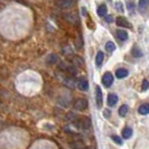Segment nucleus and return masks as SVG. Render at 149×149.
Instances as JSON below:
<instances>
[{
    "label": "nucleus",
    "instance_id": "b1692460",
    "mask_svg": "<svg viewBox=\"0 0 149 149\" xmlns=\"http://www.w3.org/2000/svg\"><path fill=\"white\" fill-rule=\"evenodd\" d=\"M105 19H107V22H111L112 20H113V19H112V16H107Z\"/></svg>",
    "mask_w": 149,
    "mask_h": 149
},
{
    "label": "nucleus",
    "instance_id": "4468645a",
    "mask_svg": "<svg viewBox=\"0 0 149 149\" xmlns=\"http://www.w3.org/2000/svg\"><path fill=\"white\" fill-rule=\"evenodd\" d=\"M107 11H108V8H107L105 5H100L97 10V15L100 16V17H103V16L107 15Z\"/></svg>",
    "mask_w": 149,
    "mask_h": 149
},
{
    "label": "nucleus",
    "instance_id": "1a4fd4ad",
    "mask_svg": "<svg viewBox=\"0 0 149 149\" xmlns=\"http://www.w3.org/2000/svg\"><path fill=\"white\" fill-rule=\"evenodd\" d=\"M128 74H129V72H128V70H126V68H118L116 71V76L118 79H123V77L128 76Z\"/></svg>",
    "mask_w": 149,
    "mask_h": 149
},
{
    "label": "nucleus",
    "instance_id": "6e6552de",
    "mask_svg": "<svg viewBox=\"0 0 149 149\" xmlns=\"http://www.w3.org/2000/svg\"><path fill=\"white\" fill-rule=\"evenodd\" d=\"M118 102V95L114 93H110L108 95V105L109 107H114Z\"/></svg>",
    "mask_w": 149,
    "mask_h": 149
},
{
    "label": "nucleus",
    "instance_id": "aec40b11",
    "mask_svg": "<svg viewBox=\"0 0 149 149\" xmlns=\"http://www.w3.org/2000/svg\"><path fill=\"white\" fill-rule=\"evenodd\" d=\"M148 88H149V83H148V81L147 80H143L142 81V91H147L148 90Z\"/></svg>",
    "mask_w": 149,
    "mask_h": 149
},
{
    "label": "nucleus",
    "instance_id": "4be33fe9",
    "mask_svg": "<svg viewBox=\"0 0 149 149\" xmlns=\"http://www.w3.org/2000/svg\"><path fill=\"white\" fill-rule=\"evenodd\" d=\"M128 8H129V11L130 13H134V2L131 3L130 1L128 2Z\"/></svg>",
    "mask_w": 149,
    "mask_h": 149
},
{
    "label": "nucleus",
    "instance_id": "6ab92c4d",
    "mask_svg": "<svg viewBox=\"0 0 149 149\" xmlns=\"http://www.w3.org/2000/svg\"><path fill=\"white\" fill-rule=\"evenodd\" d=\"M111 139L114 142H116V143H118V145H121V143H122V140H121V138H119L118 136H111Z\"/></svg>",
    "mask_w": 149,
    "mask_h": 149
},
{
    "label": "nucleus",
    "instance_id": "7ed1b4c3",
    "mask_svg": "<svg viewBox=\"0 0 149 149\" xmlns=\"http://www.w3.org/2000/svg\"><path fill=\"white\" fill-rule=\"evenodd\" d=\"M112 83H113V75L111 73H105L103 75V77H102V84L104 85L105 88H110L112 85Z\"/></svg>",
    "mask_w": 149,
    "mask_h": 149
},
{
    "label": "nucleus",
    "instance_id": "f8f14e48",
    "mask_svg": "<svg viewBox=\"0 0 149 149\" xmlns=\"http://www.w3.org/2000/svg\"><path fill=\"white\" fill-rule=\"evenodd\" d=\"M103 58H104V54L102 52H97V57H95V65L97 66H101L102 65V62H103Z\"/></svg>",
    "mask_w": 149,
    "mask_h": 149
},
{
    "label": "nucleus",
    "instance_id": "ddd939ff",
    "mask_svg": "<svg viewBox=\"0 0 149 149\" xmlns=\"http://www.w3.org/2000/svg\"><path fill=\"white\" fill-rule=\"evenodd\" d=\"M131 136H132V129L131 128L127 127L122 130V137H123V139H129V138H131Z\"/></svg>",
    "mask_w": 149,
    "mask_h": 149
},
{
    "label": "nucleus",
    "instance_id": "dca6fc26",
    "mask_svg": "<svg viewBox=\"0 0 149 149\" xmlns=\"http://www.w3.org/2000/svg\"><path fill=\"white\" fill-rule=\"evenodd\" d=\"M128 111H129L128 105H126V104L121 105V107H120V109H119V116L120 117H126Z\"/></svg>",
    "mask_w": 149,
    "mask_h": 149
},
{
    "label": "nucleus",
    "instance_id": "423d86ee",
    "mask_svg": "<svg viewBox=\"0 0 149 149\" xmlns=\"http://www.w3.org/2000/svg\"><path fill=\"white\" fill-rule=\"evenodd\" d=\"M77 88L81 91H88L89 90V82L85 77H80L77 81Z\"/></svg>",
    "mask_w": 149,
    "mask_h": 149
},
{
    "label": "nucleus",
    "instance_id": "a211bd4d",
    "mask_svg": "<svg viewBox=\"0 0 149 149\" xmlns=\"http://www.w3.org/2000/svg\"><path fill=\"white\" fill-rule=\"evenodd\" d=\"M57 61V56L55 55V54H51L48 57H47V60H46V62L48 63V64H54L55 62Z\"/></svg>",
    "mask_w": 149,
    "mask_h": 149
},
{
    "label": "nucleus",
    "instance_id": "f257e3e1",
    "mask_svg": "<svg viewBox=\"0 0 149 149\" xmlns=\"http://www.w3.org/2000/svg\"><path fill=\"white\" fill-rule=\"evenodd\" d=\"M73 107H74L76 110H79V111H84L89 107V104H88V101L85 99H77L74 102Z\"/></svg>",
    "mask_w": 149,
    "mask_h": 149
},
{
    "label": "nucleus",
    "instance_id": "39448f33",
    "mask_svg": "<svg viewBox=\"0 0 149 149\" xmlns=\"http://www.w3.org/2000/svg\"><path fill=\"white\" fill-rule=\"evenodd\" d=\"M116 22H117V26H120V27H125V28H132L131 24L128 22L125 17H118V18H117V20H116Z\"/></svg>",
    "mask_w": 149,
    "mask_h": 149
},
{
    "label": "nucleus",
    "instance_id": "f3484780",
    "mask_svg": "<svg viewBox=\"0 0 149 149\" xmlns=\"http://www.w3.org/2000/svg\"><path fill=\"white\" fill-rule=\"evenodd\" d=\"M114 49H116V45L113 44L112 42H108L107 44H105V51L109 53H112L114 52Z\"/></svg>",
    "mask_w": 149,
    "mask_h": 149
},
{
    "label": "nucleus",
    "instance_id": "0eeeda50",
    "mask_svg": "<svg viewBox=\"0 0 149 149\" xmlns=\"http://www.w3.org/2000/svg\"><path fill=\"white\" fill-rule=\"evenodd\" d=\"M138 8H139L140 13H146L149 8V0H139Z\"/></svg>",
    "mask_w": 149,
    "mask_h": 149
},
{
    "label": "nucleus",
    "instance_id": "f03ea898",
    "mask_svg": "<svg viewBox=\"0 0 149 149\" xmlns=\"http://www.w3.org/2000/svg\"><path fill=\"white\" fill-rule=\"evenodd\" d=\"M55 3L60 9H70L73 6V0H56Z\"/></svg>",
    "mask_w": 149,
    "mask_h": 149
},
{
    "label": "nucleus",
    "instance_id": "5701e85b",
    "mask_svg": "<svg viewBox=\"0 0 149 149\" xmlns=\"http://www.w3.org/2000/svg\"><path fill=\"white\" fill-rule=\"evenodd\" d=\"M103 114H104L105 118H108V119H109V118H110V114H111V112L109 111V110H104V111H103Z\"/></svg>",
    "mask_w": 149,
    "mask_h": 149
},
{
    "label": "nucleus",
    "instance_id": "20e7f679",
    "mask_svg": "<svg viewBox=\"0 0 149 149\" xmlns=\"http://www.w3.org/2000/svg\"><path fill=\"white\" fill-rule=\"evenodd\" d=\"M95 102H97V108H101L103 103V97H102V91L100 89V86L95 88Z\"/></svg>",
    "mask_w": 149,
    "mask_h": 149
},
{
    "label": "nucleus",
    "instance_id": "9d476101",
    "mask_svg": "<svg viewBox=\"0 0 149 149\" xmlns=\"http://www.w3.org/2000/svg\"><path fill=\"white\" fill-rule=\"evenodd\" d=\"M116 34H117V37L119 38L120 40H127L128 39V33L126 30L123 29H118L116 31Z\"/></svg>",
    "mask_w": 149,
    "mask_h": 149
},
{
    "label": "nucleus",
    "instance_id": "9b49d317",
    "mask_svg": "<svg viewBox=\"0 0 149 149\" xmlns=\"http://www.w3.org/2000/svg\"><path fill=\"white\" fill-rule=\"evenodd\" d=\"M138 112L140 114H148L149 113V103H143L138 108Z\"/></svg>",
    "mask_w": 149,
    "mask_h": 149
},
{
    "label": "nucleus",
    "instance_id": "412c9836",
    "mask_svg": "<svg viewBox=\"0 0 149 149\" xmlns=\"http://www.w3.org/2000/svg\"><path fill=\"white\" fill-rule=\"evenodd\" d=\"M116 7H117V10L120 11V13H123V5L120 3V2H117L116 3Z\"/></svg>",
    "mask_w": 149,
    "mask_h": 149
},
{
    "label": "nucleus",
    "instance_id": "2eb2a0df",
    "mask_svg": "<svg viewBox=\"0 0 149 149\" xmlns=\"http://www.w3.org/2000/svg\"><path fill=\"white\" fill-rule=\"evenodd\" d=\"M131 54H132V56H134V57H141L142 56V53H141V49L138 47V46H134V48L131 49Z\"/></svg>",
    "mask_w": 149,
    "mask_h": 149
}]
</instances>
